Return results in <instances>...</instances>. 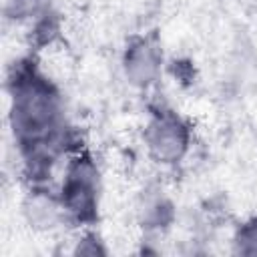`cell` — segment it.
Returning <instances> with one entry per match:
<instances>
[{"label":"cell","instance_id":"1","mask_svg":"<svg viewBox=\"0 0 257 257\" xmlns=\"http://www.w3.org/2000/svg\"><path fill=\"white\" fill-rule=\"evenodd\" d=\"M60 100L54 88L36 72L22 70L12 80L10 124L24 159L34 167L52 163L62 133Z\"/></svg>","mask_w":257,"mask_h":257},{"label":"cell","instance_id":"2","mask_svg":"<svg viewBox=\"0 0 257 257\" xmlns=\"http://www.w3.org/2000/svg\"><path fill=\"white\" fill-rule=\"evenodd\" d=\"M96 197V173L86 159H76L64 177L60 203L64 213L74 217H86L94 207Z\"/></svg>","mask_w":257,"mask_h":257},{"label":"cell","instance_id":"3","mask_svg":"<svg viewBox=\"0 0 257 257\" xmlns=\"http://www.w3.org/2000/svg\"><path fill=\"white\" fill-rule=\"evenodd\" d=\"M149 149L165 163L179 159L187 147V131L185 126L169 114H161L149 124L147 131Z\"/></svg>","mask_w":257,"mask_h":257},{"label":"cell","instance_id":"4","mask_svg":"<svg viewBox=\"0 0 257 257\" xmlns=\"http://www.w3.org/2000/svg\"><path fill=\"white\" fill-rule=\"evenodd\" d=\"M40 0H2V10L6 18L12 20H20V18H28Z\"/></svg>","mask_w":257,"mask_h":257},{"label":"cell","instance_id":"5","mask_svg":"<svg viewBox=\"0 0 257 257\" xmlns=\"http://www.w3.org/2000/svg\"><path fill=\"white\" fill-rule=\"evenodd\" d=\"M237 243H239V251H243V253H257V221L249 223L247 227L241 229V233L237 237Z\"/></svg>","mask_w":257,"mask_h":257}]
</instances>
